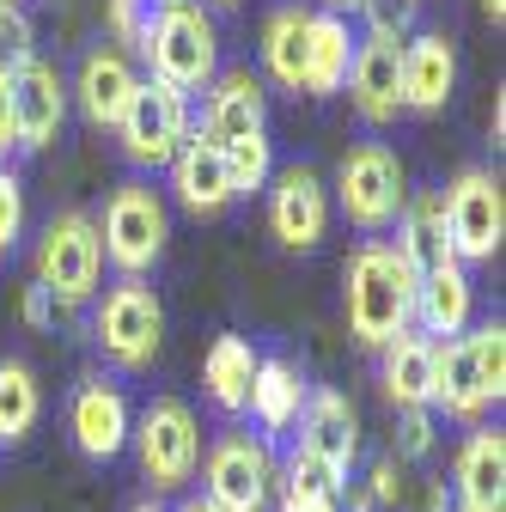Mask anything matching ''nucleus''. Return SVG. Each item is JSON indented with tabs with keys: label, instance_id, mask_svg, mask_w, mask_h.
I'll return each mask as SVG.
<instances>
[{
	"label": "nucleus",
	"instance_id": "f257e3e1",
	"mask_svg": "<svg viewBox=\"0 0 506 512\" xmlns=\"http://www.w3.org/2000/svg\"><path fill=\"white\" fill-rule=\"evenodd\" d=\"M342 305H348V330L360 348H385L391 336L415 330V269L391 244H360L342 269Z\"/></svg>",
	"mask_w": 506,
	"mask_h": 512
},
{
	"label": "nucleus",
	"instance_id": "f03ea898",
	"mask_svg": "<svg viewBox=\"0 0 506 512\" xmlns=\"http://www.w3.org/2000/svg\"><path fill=\"white\" fill-rule=\"evenodd\" d=\"M141 55H147L153 80H165V86H177L189 98V92H202L214 80L220 37H214V25H208V13L196 7V0H177V7L159 13V25H153V37H147Z\"/></svg>",
	"mask_w": 506,
	"mask_h": 512
},
{
	"label": "nucleus",
	"instance_id": "7ed1b4c3",
	"mask_svg": "<svg viewBox=\"0 0 506 512\" xmlns=\"http://www.w3.org/2000/svg\"><path fill=\"white\" fill-rule=\"evenodd\" d=\"M98 275H104V244H98V220L92 214H55L43 226V244H37V287L55 299V305H86L98 293Z\"/></svg>",
	"mask_w": 506,
	"mask_h": 512
},
{
	"label": "nucleus",
	"instance_id": "20e7f679",
	"mask_svg": "<svg viewBox=\"0 0 506 512\" xmlns=\"http://www.w3.org/2000/svg\"><path fill=\"white\" fill-rule=\"evenodd\" d=\"M336 202L342 214L360 226V232H385L397 226L409 189H403V165L385 141H360L342 153V171H336Z\"/></svg>",
	"mask_w": 506,
	"mask_h": 512
},
{
	"label": "nucleus",
	"instance_id": "39448f33",
	"mask_svg": "<svg viewBox=\"0 0 506 512\" xmlns=\"http://www.w3.org/2000/svg\"><path fill=\"white\" fill-rule=\"evenodd\" d=\"M92 336H98V348H104L122 372L153 366V354H159V342H165V305H159V293H153L147 281H116V287L104 293L98 317H92Z\"/></svg>",
	"mask_w": 506,
	"mask_h": 512
},
{
	"label": "nucleus",
	"instance_id": "423d86ee",
	"mask_svg": "<svg viewBox=\"0 0 506 512\" xmlns=\"http://www.w3.org/2000/svg\"><path fill=\"white\" fill-rule=\"evenodd\" d=\"M135 452H141V476L153 488H183L202 464V427H196V409L177 403V397H159L141 409V421L129 427Z\"/></svg>",
	"mask_w": 506,
	"mask_h": 512
},
{
	"label": "nucleus",
	"instance_id": "0eeeda50",
	"mask_svg": "<svg viewBox=\"0 0 506 512\" xmlns=\"http://www.w3.org/2000/svg\"><path fill=\"white\" fill-rule=\"evenodd\" d=\"M98 244H104L110 263L122 269V281H141L165 256V202L153 196L147 183H122L110 196V208H104Z\"/></svg>",
	"mask_w": 506,
	"mask_h": 512
},
{
	"label": "nucleus",
	"instance_id": "6e6552de",
	"mask_svg": "<svg viewBox=\"0 0 506 512\" xmlns=\"http://www.w3.org/2000/svg\"><path fill=\"white\" fill-rule=\"evenodd\" d=\"M446 238H452V256L458 263H488L506 238V196H500V177L470 165L452 177L446 196Z\"/></svg>",
	"mask_w": 506,
	"mask_h": 512
},
{
	"label": "nucleus",
	"instance_id": "1a4fd4ad",
	"mask_svg": "<svg viewBox=\"0 0 506 512\" xmlns=\"http://www.w3.org/2000/svg\"><path fill=\"white\" fill-rule=\"evenodd\" d=\"M116 135L135 165H171L177 147L189 141V98L165 80H141L122 122H116Z\"/></svg>",
	"mask_w": 506,
	"mask_h": 512
},
{
	"label": "nucleus",
	"instance_id": "9d476101",
	"mask_svg": "<svg viewBox=\"0 0 506 512\" xmlns=\"http://www.w3.org/2000/svg\"><path fill=\"white\" fill-rule=\"evenodd\" d=\"M269 482H275L269 445L250 439V433H226L202 464V500L220 506V512H263Z\"/></svg>",
	"mask_w": 506,
	"mask_h": 512
},
{
	"label": "nucleus",
	"instance_id": "9b49d317",
	"mask_svg": "<svg viewBox=\"0 0 506 512\" xmlns=\"http://www.w3.org/2000/svg\"><path fill=\"white\" fill-rule=\"evenodd\" d=\"M7 86H13V141L25 153L55 147L61 122H68V86H61V74L43 55H31V61H19V68L7 74Z\"/></svg>",
	"mask_w": 506,
	"mask_h": 512
},
{
	"label": "nucleus",
	"instance_id": "f8f14e48",
	"mask_svg": "<svg viewBox=\"0 0 506 512\" xmlns=\"http://www.w3.org/2000/svg\"><path fill=\"white\" fill-rule=\"evenodd\" d=\"M348 98L366 122H391L403 110V37H360L348 61Z\"/></svg>",
	"mask_w": 506,
	"mask_h": 512
},
{
	"label": "nucleus",
	"instance_id": "ddd939ff",
	"mask_svg": "<svg viewBox=\"0 0 506 512\" xmlns=\"http://www.w3.org/2000/svg\"><path fill=\"white\" fill-rule=\"evenodd\" d=\"M269 226L287 250H311L330 232V189L311 165H287L269 189Z\"/></svg>",
	"mask_w": 506,
	"mask_h": 512
},
{
	"label": "nucleus",
	"instance_id": "4468645a",
	"mask_svg": "<svg viewBox=\"0 0 506 512\" xmlns=\"http://www.w3.org/2000/svg\"><path fill=\"white\" fill-rule=\"evenodd\" d=\"M263 116H269V92L250 68L214 74L208 80V110H202V141L232 147L244 135H263Z\"/></svg>",
	"mask_w": 506,
	"mask_h": 512
},
{
	"label": "nucleus",
	"instance_id": "2eb2a0df",
	"mask_svg": "<svg viewBox=\"0 0 506 512\" xmlns=\"http://www.w3.org/2000/svg\"><path fill=\"white\" fill-rule=\"evenodd\" d=\"M452 512H506V433L476 427L452 470Z\"/></svg>",
	"mask_w": 506,
	"mask_h": 512
},
{
	"label": "nucleus",
	"instance_id": "dca6fc26",
	"mask_svg": "<svg viewBox=\"0 0 506 512\" xmlns=\"http://www.w3.org/2000/svg\"><path fill=\"white\" fill-rule=\"evenodd\" d=\"M470 305H476V287H470L464 263H439V269L415 275V324L427 342H458L470 330Z\"/></svg>",
	"mask_w": 506,
	"mask_h": 512
},
{
	"label": "nucleus",
	"instance_id": "f3484780",
	"mask_svg": "<svg viewBox=\"0 0 506 512\" xmlns=\"http://www.w3.org/2000/svg\"><path fill=\"white\" fill-rule=\"evenodd\" d=\"M68 427H74V445H80L86 458H116L122 445H129V427H135V415H129V403H122V391H116V384H104V378H86L80 391H74Z\"/></svg>",
	"mask_w": 506,
	"mask_h": 512
},
{
	"label": "nucleus",
	"instance_id": "a211bd4d",
	"mask_svg": "<svg viewBox=\"0 0 506 512\" xmlns=\"http://www.w3.org/2000/svg\"><path fill=\"white\" fill-rule=\"evenodd\" d=\"M299 452H311L318 464H330L336 476H348L354 452H360V421H354V403L342 391H318L305 397V415H299Z\"/></svg>",
	"mask_w": 506,
	"mask_h": 512
},
{
	"label": "nucleus",
	"instance_id": "6ab92c4d",
	"mask_svg": "<svg viewBox=\"0 0 506 512\" xmlns=\"http://www.w3.org/2000/svg\"><path fill=\"white\" fill-rule=\"evenodd\" d=\"M171 189L183 196L189 214H220L232 202V171H226V153L202 135H189L171 159Z\"/></svg>",
	"mask_w": 506,
	"mask_h": 512
},
{
	"label": "nucleus",
	"instance_id": "aec40b11",
	"mask_svg": "<svg viewBox=\"0 0 506 512\" xmlns=\"http://www.w3.org/2000/svg\"><path fill=\"white\" fill-rule=\"evenodd\" d=\"M458 86V55L439 31L403 43V110H439Z\"/></svg>",
	"mask_w": 506,
	"mask_h": 512
},
{
	"label": "nucleus",
	"instance_id": "412c9836",
	"mask_svg": "<svg viewBox=\"0 0 506 512\" xmlns=\"http://www.w3.org/2000/svg\"><path fill=\"white\" fill-rule=\"evenodd\" d=\"M427 409H446L452 421H482L488 397H482V378H476V360L458 342H433V384H427Z\"/></svg>",
	"mask_w": 506,
	"mask_h": 512
},
{
	"label": "nucleus",
	"instance_id": "4be33fe9",
	"mask_svg": "<svg viewBox=\"0 0 506 512\" xmlns=\"http://www.w3.org/2000/svg\"><path fill=\"white\" fill-rule=\"evenodd\" d=\"M135 68H129V55L122 49H92L86 55V68H80V110L98 122V128H116L122 122V110H129V98H135Z\"/></svg>",
	"mask_w": 506,
	"mask_h": 512
},
{
	"label": "nucleus",
	"instance_id": "5701e85b",
	"mask_svg": "<svg viewBox=\"0 0 506 512\" xmlns=\"http://www.w3.org/2000/svg\"><path fill=\"white\" fill-rule=\"evenodd\" d=\"M391 250L403 256L415 275H427V269H439V263H458V256H452V238H446V202H439V196L403 202V214H397V244H391Z\"/></svg>",
	"mask_w": 506,
	"mask_h": 512
},
{
	"label": "nucleus",
	"instance_id": "b1692460",
	"mask_svg": "<svg viewBox=\"0 0 506 512\" xmlns=\"http://www.w3.org/2000/svg\"><path fill=\"white\" fill-rule=\"evenodd\" d=\"M354 61V31L336 13H311V37H305V98H330L348 80Z\"/></svg>",
	"mask_w": 506,
	"mask_h": 512
},
{
	"label": "nucleus",
	"instance_id": "393cba45",
	"mask_svg": "<svg viewBox=\"0 0 506 512\" xmlns=\"http://www.w3.org/2000/svg\"><path fill=\"white\" fill-rule=\"evenodd\" d=\"M250 415H257L263 433H287L305 409V378L293 360H257V378H250Z\"/></svg>",
	"mask_w": 506,
	"mask_h": 512
},
{
	"label": "nucleus",
	"instance_id": "a878e982",
	"mask_svg": "<svg viewBox=\"0 0 506 512\" xmlns=\"http://www.w3.org/2000/svg\"><path fill=\"white\" fill-rule=\"evenodd\" d=\"M385 397L397 403V409H427V384H433V342L421 336V330H403V336H391L385 348Z\"/></svg>",
	"mask_w": 506,
	"mask_h": 512
},
{
	"label": "nucleus",
	"instance_id": "bb28decb",
	"mask_svg": "<svg viewBox=\"0 0 506 512\" xmlns=\"http://www.w3.org/2000/svg\"><path fill=\"white\" fill-rule=\"evenodd\" d=\"M305 37H311L305 7H275L269 25H263V68L287 92H305Z\"/></svg>",
	"mask_w": 506,
	"mask_h": 512
},
{
	"label": "nucleus",
	"instance_id": "cd10ccee",
	"mask_svg": "<svg viewBox=\"0 0 506 512\" xmlns=\"http://www.w3.org/2000/svg\"><path fill=\"white\" fill-rule=\"evenodd\" d=\"M250 378H257V348H250L244 336H214L208 360H202V384H208V397L238 415L250 403Z\"/></svg>",
	"mask_w": 506,
	"mask_h": 512
},
{
	"label": "nucleus",
	"instance_id": "c85d7f7f",
	"mask_svg": "<svg viewBox=\"0 0 506 512\" xmlns=\"http://www.w3.org/2000/svg\"><path fill=\"white\" fill-rule=\"evenodd\" d=\"M37 415H43V391H37L31 366L0 360V445L25 439V433L37 427Z\"/></svg>",
	"mask_w": 506,
	"mask_h": 512
},
{
	"label": "nucleus",
	"instance_id": "c756f323",
	"mask_svg": "<svg viewBox=\"0 0 506 512\" xmlns=\"http://www.w3.org/2000/svg\"><path fill=\"white\" fill-rule=\"evenodd\" d=\"M226 153V171H232V196H250V189H263L275 177V153H269V135H244Z\"/></svg>",
	"mask_w": 506,
	"mask_h": 512
},
{
	"label": "nucleus",
	"instance_id": "7c9ffc66",
	"mask_svg": "<svg viewBox=\"0 0 506 512\" xmlns=\"http://www.w3.org/2000/svg\"><path fill=\"white\" fill-rule=\"evenodd\" d=\"M464 348H470V360H476L482 397L500 403V397H506V330H500V324H482V330L464 336Z\"/></svg>",
	"mask_w": 506,
	"mask_h": 512
},
{
	"label": "nucleus",
	"instance_id": "2f4dec72",
	"mask_svg": "<svg viewBox=\"0 0 506 512\" xmlns=\"http://www.w3.org/2000/svg\"><path fill=\"white\" fill-rule=\"evenodd\" d=\"M348 476H336L330 464H318L311 452H293L287 458V500H342Z\"/></svg>",
	"mask_w": 506,
	"mask_h": 512
},
{
	"label": "nucleus",
	"instance_id": "473e14b6",
	"mask_svg": "<svg viewBox=\"0 0 506 512\" xmlns=\"http://www.w3.org/2000/svg\"><path fill=\"white\" fill-rule=\"evenodd\" d=\"M159 13H165V0H110V37L129 49H147Z\"/></svg>",
	"mask_w": 506,
	"mask_h": 512
},
{
	"label": "nucleus",
	"instance_id": "72a5a7b5",
	"mask_svg": "<svg viewBox=\"0 0 506 512\" xmlns=\"http://www.w3.org/2000/svg\"><path fill=\"white\" fill-rule=\"evenodd\" d=\"M37 31H31V19H25V7H0V74H13L19 61H31L37 49Z\"/></svg>",
	"mask_w": 506,
	"mask_h": 512
},
{
	"label": "nucleus",
	"instance_id": "f704fd0d",
	"mask_svg": "<svg viewBox=\"0 0 506 512\" xmlns=\"http://www.w3.org/2000/svg\"><path fill=\"white\" fill-rule=\"evenodd\" d=\"M19 232H25V189L13 171H0V250H13Z\"/></svg>",
	"mask_w": 506,
	"mask_h": 512
},
{
	"label": "nucleus",
	"instance_id": "c9c22d12",
	"mask_svg": "<svg viewBox=\"0 0 506 512\" xmlns=\"http://www.w3.org/2000/svg\"><path fill=\"white\" fill-rule=\"evenodd\" d=\"M409 13H415V0H366V31L372 37H403Z\"/></svg>",
	"mask_w": 506,
	"mask_h": 512
},
{
	"label": "nucleus",
	"instance_id": "e433bc0d",
	"mask_svg": "<svg viewBox=\"0 0 506 512\" xmlns=\"http://www.w3.org/2000/svg\"><path fill=\"white\" fill-rule=\"evenodd\" d=\"M427 452H433V415L403 409V458H427Z\"/></svg>",
	"mask_w": 506,
	"mask_h": 512
},
{
	"label": "nucleus",
	"instance_id": "4c0bfd02",
	"mask_svg": "<svg viewBox=\"0 0 506 512\" xmlns=\"http://www.w3.org/2000/svg\"><path fill=\"white\" fill-rule=\"evenodd\" d=\"M19 311H25V324H31V330H43L49 317H55V299H49L43 287H25V305H19Z\"/></svg>",
	"mask_w": 506,
	"mask_h": 512
},
{
	"label": "nucleus",
	"instance_id": "58836bf2",
	"mask_svg": "<svg viewBox=\"0 0 506 512\" xmlns=\"http://www.w3.org/2000/svg\"><path fill=\"white\" fill-rule=\"evenodd\" d=\"M397 494H403V482H397V464L385 458L372 470V500H385V506H397Z\"/></svg>",
	"mask_w": 506,
	"mask_h": 512
},
{
	"label": "nucleus",
	"instance_id": "ea45409f",
	"mask_svg": "<svg viewBox=\"0 0 506 512\" xmlns=\"http://www.w3.org/2000/svg\"><path fill=\"white\" fill-rule=\"evenodd\" d=\"M19 141H13V86H7V74H0V159H7Z\"/></svg>",
	"mask_w": 506,
	"mask_h": 512
},
{
	"label": "nucleus",
	"instance_id": "a19ab883",
	"mask_svg": "<svg viewBox=\"0 0 506 512\" xmlns=\"http://www.w3.org/2000/svg\"><path fill=\"white\" fill-rule=\"evenodd\" d=\"M281 512H342V500H281Z\"/></svg>",
	"mask_w": 506,
	"mask_h": 512
},
{
	"label": "nucleus",
	"instance_id": "79ce46f5",
	"mask_svg": "<svg viewBox=\"0 0 506 512\" xmlns=\"http://www.w3.org/2000/svg\"><path fill=\"white\" fill-rule=\"evenodd\" d=\"M427 512H452V488H446V482H439V488L427 494Z\"/></svg>",
	"mask_w": 506,
	"mask_h": 512
},
{
	"label": "nucleus",
	"instance_id": "37998d69",
	"mask_svg": "<svg viewBox=\"0 0 506 512\" xmlns=\"http://www.w3.org/2000/svg\"><path fill=\"white\" fill-rule=\"evenodd\" d=\"M324 7H330V13L342 19V13H354V7H366V0H324Z\"/></svg>",
	"mask_w": 506,
	"mask_h": 512
},
{
	"label": "nucleus",
	"instance_id": "c03bdc74",
	"mask_svg": "<svg viewBox=\"0 0 506 512\" xmlns=\"http://www.w3.org/2000/svg\"><path fill=\"white\" fill-rule=\"evenodd\" d=\"M177 512H220V506H208V500H202V494H196V500H183V506H177Z\"/></svg>",
	"mask_w": 506,
	"mask_h": 512
},
{
	"label": "nucleus",
	"instance_id": "a18cd8bd",
	"mask_svg": "<svg viewBox=\"0 0 506 512\" xmlns=\"http://www.w3.org/2000/svg\"><path fill=\"white\" fill-rule=\"evenodd\" d=\"M482 7H488V19H494V25L506 19V0H482Z\"/></svg>",
	"mask_w": 506,
	"mask_h": 512
},
{
	"label": "nucleus",
	"instance_id": "49530a36",
	"mask_svg": "<svg viewBox=\"0 0 506 512\" xmlns=\"http://www.w3.org/2000/svg\"><path fill=\"white\" fill-rule=\"evenodd\" d=\"M135 512H165V506H153V500H147V506H135Z\"/></svg>",
	"mask_w": 506,
	"mask_h": 512
},
{
	"label": "nucleus",
	"instance_id": "de8ad7c7",
	"mask_svg": "<svg viewBox=\"0 0 506 512\" xmlns=\"http://www.w3.org/2000/svg\"><path fill=\"white\" fill-rule=\"evenodd\" d=\"M0 7H19V0H0Z\"/></svg>",
	"mask_w": 506,
	"mask_h": 512
},
{
	"label": "nucleus",
	"instance_id": "09e8293b",
	"mask_svg": "<svg viewBox=\"0 0 506 512\" xmlns=\"http://www.w3.org/2000/svg\"><path fill=\"white\" fill-rule=\"evenodd\" d=\"M214 7H232V0H214Z\"/></svg>",
	"mask_w": 506,
	"mask_h": 512
},
{
	"label": "nucleus",
	"instance_id": "8fccbe9b",
	"mask_svg": "<svg viewBox=\"0 0 506 512\" xmlns=\"http://www.w3.org/2000/svg\"><path fill=\"white\" fill-rule=\"evenodd\" d=\"M165 7H177V0H165Z\"/></svg>",
	"mask_w": 506,
	"mask_h": 512
}]
</instances>
